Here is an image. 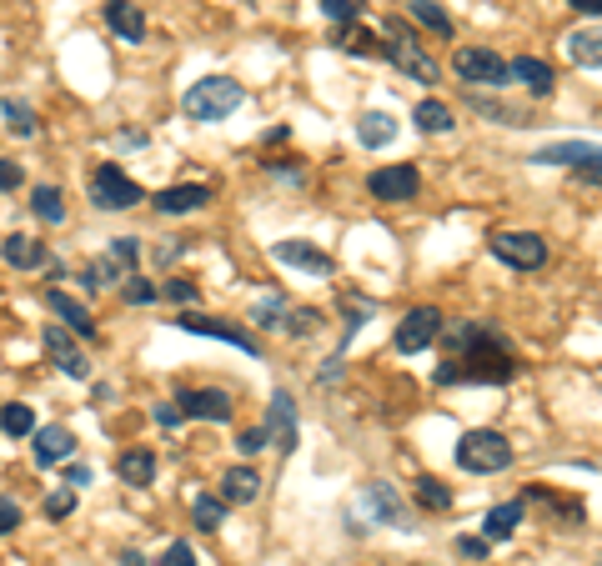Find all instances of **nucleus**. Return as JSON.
Wrapping results in <instances>:
<instances>
[{
	"mask_svg": "<svg viewBox=\"0 0 602 566\" xmlns=\"http://www.w3.org/2000/svg\"><path fill=\"white\" fill-rule=\"evenodd\" d=\"M452 356L437 366V386H502L517 376V356L507 351V341L487 326V321H462L452 331H442ZM437 336V341H442Z\"/></svg>",
	"mask_w": 602,
	"mask_h": 566,
	"instance_id": "nucleus-1",
	"label": "nucleus"
},
{
	"mask_svg": "<svg viewBox=\"0 0 602 566\" xmlns=\"http://www.w3.org/2000/svg\"><path fill=\"white\" fill-rule=\"evenodd\" d=\"M457 466L472 471V476H492V471L512 466V446H507L502 431H487V426L462 431V441H457Z\"/></svg>",
	"mask_w": 602,
	"mask_h": 566,
	"instance_id": "nucleus-2",
	"label": "nucleus"
},
{
	"mask_svg": "<svg viewBox=\"0 0 602 566\" xmlns=\"http://www.w3.org/2000/svg\"><path fill=\"white\" fill-rule=\"evenodd\" d=\"M241 106V86L231 81V76H206V81H196L186 96H181V111L191 116V121H221V116H231Z\"/></svg>",
	"mask_w": 602,
	"mask_h": 566,
	"instance_id": "nucleus-3",
	"label": "nucleus"
},
{
	"mask_svg": "<svg viewBox=\"0 0 602 566\" xmlns=\"http://www.w3.org/2000/svg\"><path fill=\"white\" fill-rule=\"evenodd\" d=\"M452 71H457L462 86H487V91H502V86L512 81L507 61H502L497 51H487V46H457Z\"/></svg>",
	"mask_w": 602,
	"mask_h": 566,
	"instance_id": "nucleus-4",
	"label": "nucleus"
},
{
	"mask_svg": "<svg viewBox=\"0 0 602 566\" xmlns=\"http://www.w3.org/2000/svg\"><path fill=\"white\" fill-rule=\"evenodd\" d=\"M91 201H96V211H131V206H141V186L121 166H96L91 171Z\"/></svg>",
	"mask_w": 602,
	"mask_h": 566,
	"instance_id": "nucleus-5",
	"label": "nucleus"
},
{
	"mask_svg": "<svg viewBox=\"0 0 602 566\" xmlns=\"http://www.w3.org/2000/svg\"><path fill=\"white\" fill-rule=\"evenodd\" d=\"M492 256L507 261L512 271H537L547 261V241L537 231H497L492 236Z\"/></svg>",
	"mask_w": 602,
	"mask_h": 566,
	"instance_id": "nucleus-6",
	"label": "nucleus"
},
{
	"mask_svg": "<svg viewBox=\"0 0 602 566\" xmlns=\"http://www.w3.org/2000/svg\"><path fill=\"white\" fill-rule=\"evenodd\" d=\"M387 36H397V46H382V56H392V61H397V66H402L412 81H427V86H437V76H442V71H437V61H432L427 51H417V41H412V36L397 26V21H387Z\"/></svg>",
	"mask_w": 602,
	"mask_h": 566,
	"instance_id": "nucleus-7",
	"label": "nucleus"
},
{
	"mask_svg": "<svg viewBox=\"0 0 602 566\" xmlns=\"http://www.w3.org/2000/svg\"><path fill=\"white\" fill-rule=\"evenodd\" d=\"M266 446H276L281 456H291L296 451V401H291V391H271V406H266Z\"/></svg>",
	"mask_w": 602,
	"mask_h": 566,
	"instance_id": "nucleus-8",
	"label": "nucleus"
},
{
	"mask_svg": "<svg viewBox=\"0 0 602 566\" xmlns=\"http://www.w3.org/2000/svg\"><path fill=\"white\" fill-rule=\"evenodd\" d=\"M437 336H442V311H437V306H417V311H407V316H402V326H397V336H392V341H397V351H407V356H412V351L432 346Z\"/></svg>",
	"mask_w": 602,
	"mask_h": 566,
	"instance_id": "nucleus-9",
	"label": "nucleus"
},
{
	"mask_svg": "<svg viewBox=\"0 0 602 566\" xmlns=\"http://www.w3.org/2000/svg\"><path fill=\"white\" fill-rule=\"evenodd\" d=\"M417 186H422V171L407 166V161H402V166H382V171L367 176V191H372L377 201H412Z\"/></svg>",
	"mask_w": 602,
	"mask_h": 566,
	"instance_id": "nucleus-10",
	"label": "nucleus"
},
{
	"mask_svg": "<svg viewBox=\"0 0 602 566\" xmlns=\"http://www.w3.org/2000/svg\"><path fill=\"white\" fill-rule=\"evenodd\" d=\"M176 326L181 331H191V336H216V341H231L236 351H246V356H256L261 346L241 331V326H231V321H216V316H196V311H181L176 316Z\"/></svg>",
	"mask_w": 602,
	"mask_h": 566,
	"instance_id": "nucleus-11",
	"label": "nucleus"
},
{
	"mask_svg": "<svg viewBox=\"0 0 602 566\" xmlns=\"http://www.w3.org/2000/svg\"><path fill=\"white\" fill-rule=\"evenodd\" d=\"M271 256H276L281 266L312 271V276H332V271H337V261H332L327 251H317L312 241H276V246H271Z\"/></svg>",
	"mask_w": 602,
	"mask_h": 566,
	"instance_id": "nucleus-12",
	"label": "nucleus"
},
{
	"mask_svg": "<svg viewBox=\"0 0 602 566\" xmlns=\"http://www.w3.org/2000/svg\"><path fill=\"white\" fill-rule=\"evenodd\" d=\"M46 351L56 356V366H61L71 381H86V376H91V361H86V351H76L71 331H61V326H46Z\"/></svg>",
	"mask_w": 602,
	"mask_h": 566,
	"instance_id": "nucleus-13",
	"label": "nucleus"
},
{
	"mask_svg": "<svg viewBox=\"0 0 602 566\" xmlns=\"http://www.w3.org/2000/svg\"><path fill=\"white\" fill-rule=\"evenodd\" d=\"M181 416H196V421H231V396L226 391H181Z\"/></svg>",
	"mask_w": 602,
	"mask_h": 566,
	"instance_id": "nucleus-14",
	"label": "nucleus"
},
{
	"mask_svg": "<svg viewBox=\"0 0 602 566\" xmlns=\"http://www.w3.org/2000/svg\"><path fill=\"white\" fill-rule=\"evenodd\" d=\"M36 436V466H61L66 456H76V436H71V426H41V431H31Z\"/></svg>",
	"mask_w": 602,
	"mask_h": 566,
	"instance_id": "nucleus-15",
	"label": "nucleus"
},
{
	"mask_svg": "<svg viewBox=\"0 0 602 566\" xmlns=\"http://www.w3.org/2000/svg\"><path fill=\"white\" fill-rule=\"evenodd\" d=\"M362 506H367V511H372L377 521L387 516L392 526H402V531H412V516H407V506H402V496H397V491H392L387 481H372V486L362 491Z\"/></svg>",
	"mask_w": 602,
	"mask_h": 566,
	"instance_id": "nucleus-16",
	"label": "nucleus"
},
{
	"mask_svg": "<svg viewBox=\"0 0 602 566\" xmlns=\"http://www.w3.org/2000/svg\"><path fill=\"white\" fill-rule=\"evenodd\" d=\"M206 201H211V186H166V191H156V211L161 216H191Z\"/></svg>",
	"mask_w": 602,
	"mask_h": 566,
	"instance_id": "nucleus-17",
	"label": "nucleus"
},
{
	"mask_svg": "<svg viewBox=\"0 0 602 566\" xmlns=\"http://www.w3.org/2000/svg\"><path fill=\"white\" fill-rule=\"evenodd\" d=\"M0 256H6V266H16V271H36V266H46V261H51V251H46L36 236H6Z\"/></svg>",
	"mask_w": 602,
	"mask_h": 566,
	"instance_id": "nucleus-18",
	"label": "nucleus"
},
{
	"mask_svg": "<svg viewBox=\"0 0 602 566\" xmlns=\"http://www.w3.org/2000/svg\"><path fill=\"white\" fill-rule=\"evenodd\" d=\"M106 26L121 41H141L146 36V16H141V6H131V0H106Z\"/></svg>",
	"mask_w": 602,
	"mask_h": 566,
	"instance_id": "nucleus-19",
	"label": "nucleus"
},
{
	"mask_svg": "<svg viewBox=\"0 0 602 566\" xmlns=\"http://www.w3.org/2000/svg\"><path fill=\"white\" fill-rule=\"evenodd\" d=\"M116 471H121V481H126V486H151V481H156V451L131 446V451H121V456H116Z\"/></svg>",
	"mask_w": 602,
	"mask_h": 566,
	"instance_id": "nucleus-20",
	"label": "nucleus"
},
{
	"mask_svg": "<svg viewBox=\"0 0 602 566\" xmlns=\"http://www.w3.org/2000/svg\"><path fill=\"white\" fill-rule=\"evenodd\" d=\"M261 496V476L251 471V466H231L226 476H221V501L226 506H246V501H256Z\"/></svg>",
	"mask_w": 602,
	"mask_h": 566,
	"instance_id": "nucleus-21",
	"label": "nucleus"
},
{
	"mask_svg": "<svg viewBox=\"0 0 602 566\" xmlns=\"http://www.w3.org/2000/svg\"><path fill=\"white\" fill-rule=\"evenodd\" d=\"M507 71H512V81H522L532 96H552V86H557L552 66H547V61H537V56H522V61H512Z\"/></svg>",
	"mask_w": 602,
	"mask_h": 566,
	"instance_id": "nucleus-22",
	"label": "nucleus"
},
{
	"mask_svg": "<svg viewBox=\"0 0 602 566\" xmlns=\"http://www.w3.org/2000/svg\"><path fill=\"white\" fill-rule=\"evenodd\" d=\"M46 301H51V311H56V316H61V321L76 331V336H86V341L96 336V321H91V311H86L76 296H66V291H51Z\"/></svg>",
	"mask_w": 602,
	"mask_h": 566,
	"instance_id": "nucleus-23",
	"label": "nucleus"
},
{
	"mask_svg": "<svg viewBox=\"0 0 602 566\" xmlns=\"http://www.w3.org/2000/svg\"><path fill=\"white\" fill-rule=\"evenodd\" d=\"M517 526H522V501H502V506L487 511V521H482V541H487V546H492V541H507Z\"/></svg>",
	"mask_w": 602,
	"mask_h": 566,
	"instance_id": "nucleus-24",
	"label": "nucleus"
},
{
	"mask_svg": "<svg viewBox=\"0 0 602 566\" xmlns=\"http://www.w3.org/2000/svg\"><path fill=\"white\" fill-rule=\"evenodd\" d=\"M592 156H597V146L562 141V146H542V151H537V166H587Z\"/></svg>",
	"mask_w": 602,
	"mask_h": 566,
	"instance_id": "nucleus-25",
	"label": "nucleus"
},
{
	"mask_svg": "<svg viewBox=\"0 0 602 566\" xmlns=\"http://www.w3.org/2000/svg\"><path fill=\"white\" fill-rule=\"evenodd\" d=\"M567 56L577 61V66H587V71H597L602 66V36L587 26V31H572L567 36Z\"/></svg>",
	"mask_w": 602,
	"mask_h": 566,
	"instance_id": "nucleus-26",
	"label": "nucleus"
},
{
	"mask_svg": "<svg viewBox=\"0 0 602 566\" xmlns=\"http://www.w3.org/2000/svg\"><path fill=\"white\" fill-rule=\"evenodd\" d=\"M392 136H397V121H392L387 111H367V116L357 121V141H362V146H372V151H377V146H387Z\"/></svg>",
	"mask_w": 602,
	"mask_h": 566,
	"instance_id": "nucleus-27",
	"label": "nucleus"
},
{
	"mask_svg": "<svg viewBox=\"0 0 602 566\" xmlns=\"http://www.w3.org/2000/svg\"><path fill=\"white\" fill-rule=\"evenodd\" d=\"M31 206H36V216H41L46 226H61V221H66V191H61V186H36V191H31Z\"/></svg>",
	"mask_w": 602,
	"mask_h": 566,
	"instance_id": "nucleus-28",
	"label": "nucleus"
},
{
	"mask_svg": "<svg viewBox=\"0 0 602 566\" xmlns=\"http://www.w3.org/2000/svg\"><path fill=\"white\" fill-rule=\"evenodd\" d=\"M412 121H417V131L442 136V131H452V106H442V101H417Z\"/></svg>",
	"mask_w": 602,
	"mask_h": 566,
	"instance_id": "nucleus-29",
	"label": "nucleus"
},
{
	"mask_svg": "<svg viewBox=\"0 0 602 566\" xmlns=\"http://www.w3.org/2000/svg\"><path fill=\"white\" fill-rule=\"evenodd\" d=\"M407 11H412V21H417V26H427L432 36H442V41L452 36V16H447V11L437 6V0H412Z\"/></svg>",
	"mask_w": 602,
	"mask_h": 566,
	"instance_id": "nucleus-30",
	"label": "nucleus"
},
{
	"mask_svg": "<svg viewBox=\"0 0 602 566\" xmlns=\"http://www.w3.org/2000/svg\"><path fill=\"white\" fill-rule=\"evenodd\" d=\"M0 431H6V436H31L36 431V411L26 401H6V406H0Z\"/></svg>",
	"mask_w": 602,
	"mask_h": 566,
	"instance_id": "nucleus-31",
	"label": "nucleus"
},
{
	"mask_svg": "<svg viewBox=\"0 0 602 566\" xmlns=\"http://www.w3.org/2000/svg\"><path fill=\"white\" fill-rule=\"evenodd\" d=\"M412 496H417V506H427V511H452V491H447L437 476H417Z\"/></svg>",
	"mask_w": 602,
	"mask_h": 566,
	"instance_id": "nucleus-32",
	"label": "nucleus"
},
{
	"mask_svg": "<svg viewBox=\"0 0 602 566\" xmlns=\"http://www.w3.org/2000/svg\"><path fill=\"white\" fill-rule=\"evenodd\" d=\"M191 516H196L201 531H221V521H226V501H221V496H196Z\"/></svg>",
	"mask_w": 602,
	"mask_h": 566,
	"instance_id": "nucleus-33",
	"label": "nucleus"
},
{
	"mask_svg": "<svg viewBox=\"0 0 602 566\" xmlns=\"http://www.w3.org/2000/svg\"><path fill=\"white\" fill-rule=\"evenodd\" d=\"M342 51H347V56H382V36L347 26V31H342Z\"/></svg>",
	"mask_w": 602,
	"mask_h": 566,
	"instance_id": "nucleus-34",
	"label": "nucleus"
},
{
	"mask_svg": "<svg viewBox=\"0 0 602 566\" xmlns=\"http://www.w3.org/2000/svg\"><path fill=\"white\" fill-rule=\"evenodd\" d=\"M251 321L256 326H281L286 321V301L281 296H256L251 301Z\"/></svg>",
	"mask_w": 602,
	"mask_h": 566,
	"instance_id": "nucleus-35",
	"label": "nucleus"
},
{
	"mask_svg": "<svg viewBox=\"0 0 602 566\" xmlns=\"http://www.w3.org/2000/svg\"><path fill=\"white\" fill-rule=\"evenodd\" d=\"M322 326V311L317 306H301V311H286V321H281V331H291V336H312Z\"/></svg>",
	"mask_w": 602,
	"mask_h": 566,
	"instance_id": "nucleus-36",
	"label": "nucleus"
},
{
	"mask_svg": "<svg viewBox=\"0 0 602 566\" xmlns=\"http://www.w3.org/2000/svg\"><path fill=\"white\" fill-rule=\"evenodd\" d=\"M6 121H11V131H16V136H26V141L41 131V126H36V111H31V106H21V101H6Z\"/></svg>",
	"mask_w": 602,
	"mask_h": 566,
	"instance_id": "nucleus-37",
	"label": "nucleus"
},
{
	"mask_svg": "<svg viewBox=\"0 0 602 566\" xmlns=\"http://www.w3.org/2000/svg\"><path fill=\"white\" fill-rule=\"evenodd\" d=\"M156 291H161V296H166V301H176V306H181V311H191V306H196V301H201V291H196V286H191V281H181V276H171V281H166V286H156Z\"/></svg>",
	"mask_w": 602,
	"mask_h": 566,
	"instance_id": "nucleus-38",
	"label": "nucleus"
},
{
	"mask_svg": "<svg viewBox=\"0 0 602 566\" xmlns=\"http://www.w3.org/2000/svg\"><path fill=\"white\" fill-rule=\"evenodd\" d=\"M131 306H151V301H161V291L146 281V276H126V291H121Z\"/></svg>",
	"mask_w": 602,
	"mask_h": 566,
	"instance_id": "nucleus-39",
	"label": "nucleus"
},
{
	"mask_svg": "<svg viewBox=\"0 0 602 566\" xmlns=\"http://www.w3.org/2000/svg\"><path fill=\"white\" fill-rule=\"evenodd\" d=\"M327 21H342V26H357V0H317Z\"/></svg>",
	"mask_w": 602,
	"mask_h": 566,
	"instance_id": "nucleus-40",
	"label": "nucleus"
},
{
	"mask_svg": "<svg viewBox=\"0 0 602 566\" xmlns=\"http://www.w3.org/2000/svg\"><path fill=\"white\" fill-rule=\"evenodd\" d=\"M71 511H76V491H51V496H46V516H51V521H61V516H71Z\"/></svg>",
	"mask_w": 602,
	"mask_h": 566,
	"instance_id": "nucleus-41",
	"label": "nucleus"
},
{
	"mask_svg": "<svg viewBox=\"0 0 602 566\" xmlns=\"http://www.w3.org/2000/svg\"><path fill=\"white\" fill-rule=\"evenodd\" d=\"M156 566H196V551H191L186 541H171V546H166V556H161Z\"/></svg>",
	"mask_w": 602,
	"mask_h": 566,
	"instance_id": "nucleus-42",
	"label": "nucleus"
},
{
	"mask_svg": "<svg viewBox=\"0 0 602 566\" xmlns=\"http://www.w3.org/2000/svg\"><path fill=\"white\" fill-rule=\"evenodd\" d=\"M16 526H21V506L11 496H0V536H11Z\"/></svg>",
	"mask_w": 602,
	"mask_h": 566,
	"instance_id": "nucleus-43",
	"label": "nucleus"
},
{
	"mask_svg": "<svg viewBox=\"0 0 602 566\" xmlns=\"http://www.w3.org/2000/svg\"><path fill=\"white\" fill-rule=\"evenodd\" d=\"M342 371H347V356H342V351H332V356H327V366H322V386H337V381H342Z\"/></svg>",
	"mask_w": 602,
	"mask_h": 566,
	"instance_id": "nucleus-44",
	"label": "nucleus"
},
{
	"mask_svg": "<svg viewBox=\"0 0 602 566\" xmlns=\"http://www.w3.org/2000/svg\"><path fill=\"white\" fill-rule=\"evenodd\" d=\"M236 446H241V456H256V451L266 446V431H261V426H251V431H241V436H236Z\"/></svg>",
	"mask_w": 602,
	"mask_h": 566,
	"instance_id": "nucleus-45",
	"label": "nucleus"
},
{
	"mask_svg": "<svg viewBox=\"0 0 602 566\" xmlns=\"http://www.w3.org/2000/svg\"><path fill=\"white\" fill-rule=\"evenodd\" d=\"M457 551L472 556V561H482V556H487V541H482V536H457Z\"/></svg>",
	"mask_w": 602,
	"mask_h": 566,
	"instance_id": "nucleus-46",
	"label": "nucleus"
},
{
	"mask_svg": "<svg viewBox=\"0 0 602 566\" xmlns=\"http://www.w3.org/2000/svg\"><path fill=\"white\" fill-rule=\"evenodd\" d=\"M271 176H281V181H307L301 161H276V166H271Z\"/></svg>",
	"mask_w": 602,
	"mask_h": 566,
	"instance_id": "nucleus-47",
	"label": "nucleus"
},
{
	"mask_svg": "<svg viewBox=\"0 0 602 566\" xmlns=\"http://www.w3.org/2000/svg\"><path fill=\"white\" fill-rule=\"evenodd\" d=\"M21 186V166L16 161H0V191H16Z\"/></svg>",
	"mask_w": 602,
	"mask_h": 566,
	"instance_id": "nucleus-48",
	"label": "nucleus"
},
{
	"mask_svg": "<svg viewBox=\"0 0 602 566\" xmlns=\"http://www.w3.org/2000/svg\"><path fill=\"white\" fill-rule=\"evenodd\" d=\"M482 116H492V121H522L517 111H507V106H477Z\"/></svg>",
	"mask_w": 602,
	"mask_h": 566,
	"instance_id": "nucleus-49",
	"label": "nucleus"
},
{
	"mask_svg": "<svg viewBox=\"0 0 602 566\" xmlns=\"http://www.w3.org/2000/svg\"><path fill=\"white\" fill-rule=\"evenodd\" d=\"M156 421H161V426H176L181 411H176V406H156Z\"/></svg>",
	"mask_w": 602,
	"mask_h": 566,
	"instance_id": "nucleus-50",
	"label": "nucleus"
},
{
	"mask_svg": "<svg viewBox=\"0 0 602 566\" xmlns=\"http://www.w3.org/2000/svg\"><path fill=\"white\" fill-rule=\"evenodd\" d=\"M567 6H572V11H582V16H597V11H602L597 0H567Z\"/></svg>",
	"mask_w": 602,
	"mask_h": 566,
	"instance_id": "nucleus-51",
	"label": "nucleus"
},
{
	"mask_svg": "<svg viewBox=\"0 0 602 566\" xmlns=\"http://www.w3.org/2000/svg\"><path fill=\"white\" fill-rule=\"evenodd\" d=\"M66 481H71V486H86V481H91V471H86V466H71V471H66Z\"/></svg>",
	"mask_w": 602,
	"mask_h": 566,
	"instance_id": "nucleus-52",
	"label": "nucleus"
}]
</instances>
